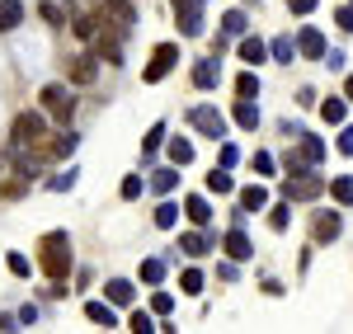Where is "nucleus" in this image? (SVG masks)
<instances>
[{
  "mask_svg": "<svg viewBox=\"0 0 353 334\" xmlns=\"http://www.w3.org/2000/svg\"><path fill=\"white\" fill-rule=\"evenodd\" d=\"M311 231H316V240H334V236L344 231V217H339V212H316V226H311Z\"/></svg>",
  "mask_w": 353,
  "mask_h": 334,
  "instance_id": "15",
  "label": "nucleus"
},
{
  "mask_svg": "<svg viewBox=\"0 0 353 334\" xmlns=\"http://www.w3.org/2000/svg\"><path fill=\"white\" fill-rule=\"evenodd\" d=\"M174 61H179V43H161L156 52H151V66L141 71V81L146 85H161L170 71H174Z\"/></svg>",
  "mask_w": 353,
  "mask_h": 334,
  "instance_id": "5",
  "label": "nucleus"
},
{
  "mask_svg": "<svg viewBox=\"0 0 353 334\" xmlns=\"http://www.w3.org/2000/svg\"><path fill=\"white\" fill-rule=\"evenodd\" d=\"M151 311H156V315H170V311H174V297H170V292H156V297H151Z\"/></svg>",
  "mask_w": 353,
  "mask_h": 334,
  "instance_id": "41",
  "label": "nucleus"
},
{
  "mask_svg": "<svg viewBox=\"0 0 353 334\" xmlns=\"http://www.w3.org/2000/svg\"><path fill=\"white\" fill-rule=\"evenodd\" d=\"M208 194H221V198H226V194H236V179L226 174V165L208 174Z\"/></svg>",
  "mask_w": 353,
  "mask_h": 334,
  "instance_id": "25",
  "label": "nucleus"
},
{
  "mask_svg": "<svg viewBox=\"0 0 353 334\" xmlns=\"http://www.w3.org/2000/svg\"><path fill=\"white\" fill-rule=\"evenodd\" d=\"M189 123L203 132V137H212V141L226 137V118H221V109H212V104H198V109H189Z\"/></svg>",
  "mask_w": 353,
  "mask_h": 334,
  "instance_id": "6",
  "label": "nucleus"
},
{
  "mask_svg": "<svg viewBox=\"0 0 353 334\" xmlns=\"http://www.w3.org/2000/svg\"><path fill=\"white\" fill-rule=\"evenodd\" d=\"M254 169H259V174H273V156L269 151H254Z\"/></svg>",
  "mask_w": 353,
  "mask_h": 334,
  "instance_id": "43",
  "label": "nucleus"
},
{
  "mask_svg": "<svg viewBox=\"0 0 353 334\" xmlns=\"http://www.w3.org/2000/svg\"><path fill=\"white\" fill-rule=\"evenodd\" d=\"M245 28H250V19H245L241 10H231V14H226V19H221V33H226V38H241Z\"/></svg>",
  "mask_w": 353,
  "mask_h": 334,
  "instance_id": "31",
  "label": "nucleus"
},
{
  "mask_svg": "<svg viewBox=\"0 0 353 334\" xmlns=\"http://www.w3.org/2000/svg\"><path fill=\"white\" fill-rule=\"evenodd\" d=\"M141 282H165V259H141Z\"/></svg>",
  "mask_w": 353,
  "mask_h": 334,
  "instance_id": "32",
  "label": "nucleus"
},
{
  "mask_svg": "<svg viewBox=\"0 0 353 334\" xmlns=\"http://www.w3.org/2000/svg\"><path fill=\"white\" fill-rule=\"evenodd\" d=\"M269 56V48L259 43V38H241V61H250V66H259Z\"/></svg>",
  "mask_w": 353,
  "mask_h": 334,
  "instance_id": "28",
  "label": "nucleus"
},
{
  "mask_svg": "<svg viewBox=\"0 0 353 334\" xmlns=\"http://www.w3.org/2000/svg\"><path fill=\"white\" fill-rule=\"evenodd\" d=\"M28 184H33V169H19L14 179H5V189H0V194H5V198H24Z\"/></svg>",
  "mask_w": 353,
  "mask_h": 334,
  "instance_id": "26",
  "label": "nucleus"
},
{
  "mask_svg": "<svg viewBox=\"0 0 353 334\" xmlns=\"http://www.w3.org/2000/svg\"><path fill=\"white\" fill-rule=\"evenodd\" d=\"M344 113H349V99H344V94H339V99H325V104H321V118H325V123H334V127L344 123Z\"/></svg>",
  "mask_w": 353,
  "mask_h": 334,
  "instance_id": "29",
  "label": "nucleus"
},
{
  "mask_svg": "<svg viewBox=\"0 0 353 334\" xmlns=\"http://www.w3.org/2000/svg\"><path fill=\"white\" fill-rule=\"evenodd\" d=\"M76 146H81V137H76L71 127H61V132H57L52 141H43L38 151H43V160H66V156H71Z\"/></svg>",
  "mask_w": 353,
  "mask_h": 334,
  "instance_id": "8",
  "label": "nucleus"
},
{
  "mask_svg": "<svg viewBox=\"0 0 353 334\" xmlns=\"http://www.w3.org/2000/svg\"><path fill=\"white\" fill-rule=\"evenodd\" d=\"M325 189H330L325 174H306V169H297V174L283 179V198H288V202H311V198H321Z\"/></svg>",
  "mask_w": 353,
  "mask_h": 334,
  "instance_id": "4",
  "label": "nucleus"
},
{
  "mask_svg": "<svg viewBox=\"0 0 353 334\" xmlns=\"http://www.w3.org/2000/svg\"><path fill=\"white\" fill-rule=\"evenodd\" d=\"M161 141H165V123H156V127H151V132H146V141H141V156H146V160H151V156H156V151H161Z\"/></svg>",
  "mask_w": 353,
  "mask_h": 334,
  "instance_id": "34",
  "label": "nucleus"
},
{
  "mask_svg": "<svg viewBox=\"0 0 353 334\" xmlns=\"http://www.w3.org/2000/svg\"><path fill=\"white\" fill-rule=\"evenodd\" d=\"M288 10H292V14H311V10H316V0H288Z\"/></svg>",
  "mask_w": 353,
  "mask_h": 334,
  "instance_id": "48",
  "label": "nucleus"
},
{
  "mask_svg": "<svg viewBox=\"0 0 353 334\" xmlns=\"http://www.w3.org/2000/svg\"><path fill=\"white\" fill-rule=\"evenodd\" d=\"M94 61H99L94 52L71 56V66H66V81H71V85H94V76H99V66H94Z\"/></svg>",
  "mask_w": 353,
  "mask_h": 334,
  "instance_id": "9",
  "label": "nucleus"
},
{
  "mask_svg": "<svg viewBox=\"0 0 353 334\" xmlns=\"http://www.w3.org/2000/svg\"><path fill=\"white\" fill-rule=\"evenodd\" d=\"M85 320H94L99 330H118V315H113V302H85Z\"/></svg>",
  "mask_w": 353,
  "mask_h": 334,
  "instance_id": "14",
  "label": "nucleus"
},
{
  "mask_svg": "<svg viewBox=\"0 0 353 334\" xmlns=\"http://www.w3.org/2000/svg\"><path fill=\"white\" fill-rule=\"evenodd\" d=\"M71 33H76V38H85V43H94L99 19H94V14H76V19H71Z\"/></svg>",
  "mask_w": 353,
  "mask_h": 334,
  "instance_id": "27",
  "label": "nucleus"
},
{
  "mask_svg": "<svg viewBox=\"0 0 353 334\" xmlns=\"http://www.w3.org/2000/svg\"><path fill=\"white\" fill-rule=\"evenodd\" d=\"M344 99H349V104H353V76H349V81H344Z\"/></svg>",
  "mask_w": 353,
  "mask_h": 334,
  "instance_id": "50",
  "label": "nucleus"
},
{
  "mask_svg": "<svg viewBox=\"0 0 353 334\" xmlns=\"http://www.w3.org/2000/svg\"><path fill=\"white\" fill-rule=\"evenodd\" d=\"M297 52L311 56V61H325V33H321V28H301L297 33Z\"/></svg>",
  "mask_w": 353,
  "mask_h": 334,
  "instance_id": "10",
  "label": "nucleus"
},
{
  "mask_svg": "<svg viewBox=\"0 0 353 334\" xmlns=\"http://www.w3.org/2000/svg\"><path fill=\"white\" fill-rule=\"evenodd\" d=\"M236 94H241V99H254V94H259V76H254V71H245L241 81H236Z\"/></svg>",
  "mask_w": 353,
  "mask_h": 334,
  "instance_id": "35",
  "label": "nucleus"
},
{
  "mask_svg": "<svg viewBox=\"0 0 353 334\" xmlns=\"http://www.w3.org/2000/svg\"><path fill=\"white\" fill-rule=\"evenodd\" d=\"M5 264H10V273H14V278H28V259H24V254H10Z\"/></svg>",
  "mask_w": 353,
  "mask_h": 334,
  "instance_id": "42",
  "label": "nucleus"
},
{
  "mask_svg": "<svg viewBox=\"0 0 353 334\" xmlns=\"http://www.w3.org/2000/svg\"><path fill=\"white\" fill-rule=\"evenodd\" d=\"M236 198H241V207H245V212H264V207H269V194H264L259 184H245V189H241Z\"/></svg>",
  "mask_w": 353,
  "mask_h": 334,
  "instance_id": "20",
  "label": "nucleus"
},
{
  "mask_svg": "<svg viewBox=\"0 0 353 334\" xmlns=\"http://www.w3.org/2000/svg\"><path fill=\"white\" fill-rule=\"evenodd\" d=\"M179 250L189 254V259H203V254L217 250V245H212V236H208V231L198 226V231H189V236H179Z\"/></svg>",
  "mask_w": 353,
  "mask_h": 334,
  "instance_id": "11",
  "label": "nucleus"
},
{
  "mask_svg": "<svg viewBox=\"0 0 353 334\" xmlns=\"http://www.w3.org/2000/svg\"><path fill=\"white\" fill-rule=\"evenodd\" d=\"M94 56L109 61V66H123V43L113 33H94Z\"/></svg>",
  "mask_w": 353,
  "mask_h": 334,
  "instance_id": "13",
  "label": "nucleus"
},
{
  "mask_svg": "<svg viewBox=\"0 0 353 334\" xmlns=\"http://www.w3.org/2000/svg\"><path fill=\"white\" fill-rule=\"evenodd\" d=\"M179 287H184L189 297H198V292H203V273H198V269H184V278H179Z\"/></svg>",
  "mask_w": 353,
  "mask_h": 334,
  "instance_id": "39",
  "label": "nucleus"
},
{
  "mask_svg": "<svg viewBox=\"0 0 353 334\" xmlns=\"http://www.w3.org/2000/svg\"><path fill=\"white\" fill-rule=\"evenodd\" d=\"M184 212H189V222H193V226H208V222H212V207H208V198H203V194L184 198Z\"/></svg>",
  "mask_w": 353,
  "mask_h": 334,
  "instance_id": "19",
  "label": "nucleus"
},
{
  "mask_svg": "<svg viewBox=\"0 0 353 334\" xmlns=\"http://www.w3.org/2000/svg\"><path fill=\"white\" fill-rule=\"evenodd\" d=\"M334 24L344 28V33H353V5H344V10H339V14H334Z\"/></svg>",
  "mask_w": 353,
  "mask_h": 334,
  "instance_id": "45",
  "label": "nucleus"
},
{
  "mask_svg": "<svg viewBox=\"0 0 353 334\" xmlns=\"http://www.w3.org/2000/svg\"><path fill=\"white\" fill-rule=\"evenodd\" d=\"M38 269H43L48 282H66L71 278L76 259H71V236H66V231H48V236L38 240Z\"/></svg>",
  "mask_w": 353,
  "mask_h": 334,
  "instance_id": "1",
  "label": "nucleus"
},
{
  "mask_svg": "<svg viewBox=\"0 0 353 334\" xmlns=\"http://www.w3.org/2000/svg\"><path fill=\"white\" fill-rule=\"evenodd\" d=\"M221 250L241 264V259H250V254H254V245H250V236H245L241 226H231V231H226V240H221Z\"/></svg>",
  "mask_w": 353,
  "mask_h": 334,
  "instance_id": "12",
  "label": "nucleus"
},
{
  "mask_svg": "<svg viewBox=\"0 0 353 334\" xmlns=\"http://www.w3.org/2000/svg\"><path fill=\"white\" fill-rule=\"evenodd\" d=\"M104 297H109L113 306H128V302H132V282L128 278H109L104 282Z\"/></svg>",
  "mask_w": 353,
  "mask_h": 334,
  "instance_id": "21",
  "label": "nucleus"
},
{
  "mask_svg": "<svg viewBox=\"0 0 353 334\" xmlns=\"http://www.w3.org/2000/svg\"><path fill=\"white\" fill-rule=\"evenodd\" d=\"M330 194L339 207H353V174H339V179H330Z\"/></svg>",
  "mask_w": 353,
  "mask_h": 334,
  "instance_id": "24",
  "label": "nucleus"
},
{
  "mask_svg": "<svg viewBox=\"0 0 353 334\" xmlns=\"http://www.w3.org/2000/svg\"><path fill=\"white\" fill-rule=\"evenodd\" d=\"M269 52H273V61H292V56H297V43L283 33V38H273V43H269Z\"/></svg>",
  "mask_w": 353,
  "mask_h": 334,
  "instance_id": "30",
  "label": "nucleus"
},
{
  "mask_svg": "<svg viewBox=\"0 0 353 334\" xmlns=\"http://www.w3.org/2000/svg\"><path fill=\"white\" fill-rule=\"evenodd\" d=\"M43 113L52 118L57 127H71V118H76V94H71V85H61V81H52V85H43Z\"/></svg>",
  "mask_w": 353,
  "mask_h": 334,
  "instance_id": "2",
  "label": "nucleus"
},
{
  "mask_svg": "<svg viewBox=\"0 0 353 334\" xmlns=\"http://www.w3.org/2000/svg\"><path fill=\"white\" fill-rule=\"evenodd\" d=\"M174 184H179V165H174V169H156V179H151V189H156V194H170Z\"/></svg>",
  "mask_w": 353,
  "mask_h": 334,
  "instance_id": "33",
  "label": "nucleus"
},
{
  "mask_svg": "<svg viewBox=\"0 0 353 334\" xmlns=\"http://www.w3.org/2000/svg\"><path fill=\"white\" fill-rule=\"evenodd\" d=\"M236 160H241V151H236V146H231V141H221V165L231 169V165H236Z\"/></svg>",
  "mask_w": 353,
  "mask_h": 334,
  "instance_id": "44",
  "label": "nucleus"
},
{
  "mask_svg": "<svg viewBox=\"0 0 353 334\" xmlns=\"http://www.w3.org/2000/svg\"><path fill=\"white\" fill-rule=\"evenodd\" d=\"M71 184H76V169H66V174H57V179H52V189H57V194H66Z\"/></svg>",
  "mask_w": 353,
  "mask_h": 334,
  "instance_id": "46",
  "label": "nucleus"
},
{
  "mask_svg": "<svg viewBox=\"0 0 353 334\" xmlns=\"http://www.w3.org/2000/svg\"><path fill=\"white\" fill-rule=\"evenodd\" d=\"M10 141H14V151L43 146V141H48V113H19L14 127H10Z\"/></svg>",
  "mask_w": 353,
  "mask_h": 334,
  "instance_id": "3",
  "label": "nucleus"
},
{
  "mask_svg": "<svg viewBox=\"0 0 353 334\" xmlns=\"http://www.w3.org/2000/svg\"><path fill=\"white\" fill-rule=\"evenodd\" d=\"M174 14H179V33L184 38H198L203 33V0H170Z\"/></svg>",
  "mask_w": 353,
  "mask_h": 334,
  "instance_id": "7",
  "label": "nucleus"
},
{
  "mask_svg": "<svg viewBox=\"0 0 353 334\" xmlns=\"http://www.w3.org/2000/svg\"><path fill=\"white\" fill-rule=\"evenodd\" d=\"M141 189H146V179H141V174H128L118 194H123V198H128V202H132V198H141Z\"/></svg>",
  "mask_w": 353,
  "mask_h": 334,
  "instance_id": "37",
  "label": "nucleus"
},
{
  "mask_svg": "<svg viewBox=\"0 0 353 334\" xmlns=\"http://www.w3.org/2000/svg\"><path fill=\"white\" fill-rule=\"evenodd\" d=\"M269 226H273V231H288V202L269 207Z\"/></svg>",
  "mask_w": 353,
  "mask_h": 334,
  "instance_id": "40",
  "label": "nucleus"
},
{
  "mask_svg": "<svg viewBox=\"0 0 353 334\" xmlns=\"http://www.w3.org/2000/svg\"><path fill=\"white\" fill-rule=\"evenodd\" d=\"M24 24V5L19 0H0V33H14Z\"/></svg>",
  "mask_w": 353,
  "mask_h": 334,
  "instance_id": "17",
  "label": "nucleus"
},
{
  "mask_svg": "<svg viewBox=\"0 0 353 334\" xmlns=\"http://www.w3.org/2000/svg\"><path fill=\"white\" fill-rule=\"evenodd\" d=\"M339 151H344V156H353V127H344V132H339Z\"/></svg>",
  "mask_w": 353,
  "mask_h": 334,
  "instance_id": "49",
  "label": "nucleus"
},
{
  "mask_svg": "<svg viewBox=\"0 0 353 334\" xmlns=\"http://www.w3.org/2000/svg\"><path fill=\"white\" fill-rule=\"evenodd\" d=\"M217 81H221L217 56H208V61H198V66H193V85H198V90H217Z\"/></svg>",
  "mask_w": 353,
  "mask_h": 334,
  "instance_id": "16",
  "label": "nucleus"
},
{
  "mask_svg": "<svg viewBox=\"0 0 353 334\" xmlns=\"http://www.w3.org/2000/svg\"><path fill=\"white\" fill-rule=\"evenodd\" d=\"M43 19H48L52 28H66V24H61V10H57V5H43Z\"/></svg>",
  "mask_w": 353,
  "mask_h": 334,
  "instance_id": "47",
  "label": "nucleus"
},
{
  "mask_svg": "<svg viewBox=\"0 0 353 334\" xmlns=\"http://www.w3.org/2000/svg\"><path fill=\"white\" fill-rule=\"evenodd\" d=\"M236 123H241L245 132H254L259 127V104L254 99H236Z\"/></svg>",
  "mask_w": 353,
  "mask_h": 334,
  "instance_id": "22",
  "label": "nucleus"
},
{
  "mask_svg": "<svg viewBox=\"0 0 353 334\" xmlns=\"http://www.w3.org/2000/svg\"><path fill=\"white\" fill-rule=\"evenodd\" d=\"M165 151H170V165H189V160H193V141L189 137H170Z\"/></svg>",
  "mask_w": 353,
  "mask_h": 334,
  "instance_id": "23",
  "label": "nucleus"
},
{
  "mask_svg": "<svg viewBox=\"0 0 353 334\" xmlns=\"http://www.w3.org/2000/svg\"><path fill=\"white\" fill-rule=\"evenodd\" d=\"M128 330H132V334H151V330H161V325H151V315H146V311H132Z\"/></svg>",
  "mask_w": 353,
  "mask_h": 334,
  "instance_id": "38",
  "label": "nucleus"
},
{
  "mask_svg": "<svg viewBox=\"0 0 353 334\" xmlns=\"http://www.w3.org/2000/svg\"><path fill=\"white\" fill-rule=\"evenodd\" d=\"M174 222H179V207H174V202H161V207H156V226H161V231H170Z\"/></svg>",
  "mask_w": 353,
  "mask_h": 334,
  "instance_id": "36",
  "label": "nucleus"
},
{
  "mask_svg": "<svg viewBox=\"0 0 353 334\" xmlns=\"http://www.w3.org/2000/svg\"><path fill=\"white\" fill-rule=\"evenodd\" d=\"M297 156L306 160V165H321V160H325V141H321V137H311V132H301Z\"/></svg>",
  "mask_w": 353,
  "mask_h": 334,
  "instance_id": "18",
  "label": "nucleus"
}]
</instances>
